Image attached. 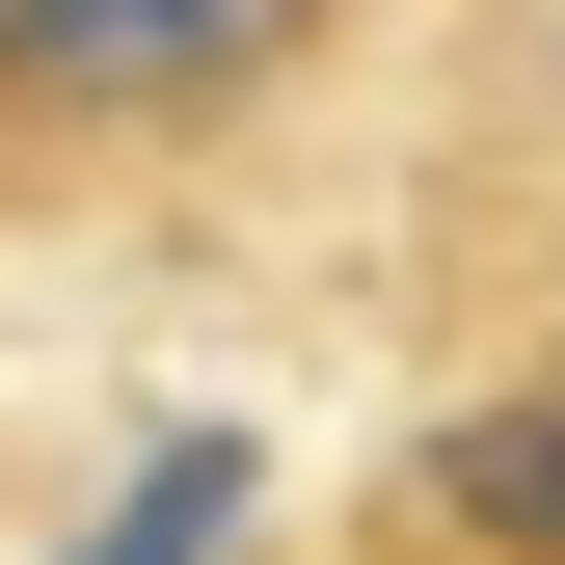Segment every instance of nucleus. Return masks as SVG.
I'll return each mask as SVG.
<instances>
[{"mask_svg":"<svg viewBox=\"0 0 565 565\" xmlns=\"http://www.w3.org/2000/svg\"><path fill=\"white\" fill-rule=\"evenodd\" d=\"M512 189H539V243H565V0H539V54H512Z\"/></svg>","mask_w":565,"mask_h":565,"instance_id":"f03ea898","label":"nucleus"},{"mask_svg":"<svg viewBox=\"0 0 565 565\" xmlns=\"http://www.w3.org/2000/svg\"><path fill=\"white\" fill-rule=\"evenodd\" d=\"M377 0H0V216H189L350 82Z\"/></svg>","mask_w":565,"mask_h":565,"instance_id":"f257e3e1","label":"nucleus"}]
</instances>
